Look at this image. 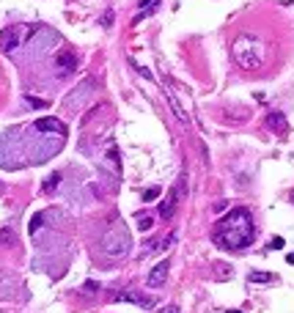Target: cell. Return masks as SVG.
Segmentation results:
<instances>
[{
	"label": "cell",
	"mask_w": 294,
	"mask_h": 313,
	"mask_svg": "<svg viewBox=\"0 0 294 313\" xmlns=\"http://www.w3.org/2000/svg\"><path fill=\"white\" fill-rule=\"evenodd\" d=\"M162 313H179V308H176V305H168V308H165Z\"/></svg>",
	"instance_id": "603a6c76"
},
{
	"label": "cell",
	"mask_w": 294,
	"mask_h": 313,
	"mask_svg": "<svg viewBox=\"0 0 294 313\" xmlns=\"http://www.w3.org/2000/svg\"><path fill=\"white\" fill-rule=\"evenodd\" d=\"M22 30L25 28H6L3 30V33H0V49H3V52H14L20 39H22Z\"/></svg>",
	"instance_id": "8992f818"
},
{
	"label": "cell",
	"mask_w": 294,
	"mask_h": 313,
	"mask_svg": "<svg viewBox=\"0 0 294 313\" xmlns=\"http://www.w3.org/2000/svg\"><path fill=\"white\" fill-rule=\"evenodd\" d=\"M272 275L270 272H250V283H270Z\"/></svg>",
	"instance_id": "9a60e30c"
},
{
	"label": "cell",
	"mask_w": 294,
	"mask_h": 313,
	"mask_svg": "<svg viewBox=\"0 0 294 313\" xmlns=\"http://www.w3.org/2000/svg\"><path fill=\"white\" fill-rule=\"evenodd\" d=\"M94 91H97V80H94V77H85L83 83H80L74 91H69V96L63 99L66 110H80V107L94 96Z\"/></svg>",
	"instance_id": "277c9868"
},
{
	"label": "cell",
	"mask_w": 294,
	"mask_h": 313,
	"mask_svg": "<svg viewBox=\"0 0 294 313\" xmlns=\"http://www.w3.org/2000/svg\"><path fill=\"white\" fill-rule=\"evenodd\" d=\"M55 69L61 72V74H72V72L77 69V55H74V52H58Z\"/></svg>",
	"instance_id": "ba28073f"
},
{
	"label": "cell",
	"mask_w": 294,
	"mask_h": 313,
	"mask_svg": "<svg viewBox=\"0 0 294 313\" xmlns=\"http://www.w3.org/2000/svg\"><path fill=\"white\" fill-rule=\"evenodd\" d=\"M33 129L36 132H52V135H58V138H66V126L58 119H39L33 124Z\"/></svg>",
	"instance_id": "52a82bcc"
},
{
	"label": "cell",
	"mask_w": 294,
	"mask_h": 313,
	"mask_svg": "<svg viewBox=\"0 0 294 313\" xmlns=\"http://www.w3.org/2000/svg\"><path fill=\"white\" fill-rule=\"evenodd\" d=\"M267 126H270L275 135H289V121L283 113H270V116H267Z\"/></svg>",
	"instance_id": "9c48e42d"
},
{
	"label": "cell",
	"mask_w": 294,
	"mask_h": 313,
	"mask_svg": "<svg viewBox=\"0 0 294 313\" xmlns=\"http://www.w3.org/2000/svg\"><path fill=\"white\" fill-rule=\"evenodd\" d=\"M85 291H99V283H94V280H88V283H85Z\"/></svg>",
	"instance_id": "44dd1931"
},
{
	"label": "cell",
	"mask_w": 294,
	"mask_h": 313,
	"mask_svg": "<svg viewBox=\"0 0 294 313\" xmlns=\"http://www.w3.org/2000/svg\"><path fill=\"white\" fill-rule=\"evenodd\" d=\"M0 244L14 247V244H17V231L14 228H3V231H0Z\"/></svg>",
	"instance_id": "5bb4252c"
},
{
	"label": "cell",
	"mask_w": 294,
	"mask_h": 313,
	"mask_svg": "<svg viewBox=\"0 0 294 313\" xmlns=\"http://www.w3.org/2000/svg\"><path fill=\"white\" fill-rule=\"evenodd\" d=\"M138 225H140V231H151V225H154V220L148 215H140L138 217Z\"/></svg>",
	"instance_id": "e0dca14e"
},
{
	"label": "cell",
	"mask_w": 294,
	"mask_h": 313,
	"mask_svg": "<svg viewBox=\"0 0 294 313\" xmlns=\"http://www.w3.org/2000/svg\"><path fill=\"white\" fill-rule=\"evenodd\" d=\"M228 313H242V311H228Z\"/></svg>",
	"instance_id": "cb8c5ba5"
},
{
	"label": "cell",
	"mask_w": 294,
	"mask_h": 313,
	"mask_svg": "<svg viewBox=\"0 0 294 313\" xmlns=\"http://www.w3.org/2000/svg\"><path fill=\"white\" fill-rule=\"evenodd\" d=\"M25 102L30 104V107H47L49 102H44V99H33V96H25Z\"/></svg>",
	"instance_id": "d6986e66"
},
{
	"label": "cell",
	"mask_w": 294,
	"mask_h": 313,
	"mask_svg": "<svg viewBox=\"0 0 294 313\" xmlns=\"http://www.w3.org/2000/svg\"><path fill=\"white\" fill-rule=\"evenodd\" d=\"M280 247H283V239H280V237H275L272 242L267 244V250H280Z\"/></svg>",
	"instance_id": "ffe728a7"
},
{
	"label": "cell",
	"mask_w": 294,
	"mask_h": 313,
	"mask_svg": "<svg viewBox=\"0 0 294 313\" xmlns=\"http://www.w3.org/2000/svg\"><path fill=\"white\" fill-rule=\"evenodd\" d=\"M212 239H215V244H220L225 250H245V247H250L253 239H256V223H253L250 212L245 206H237L234 212H228L215 225Z\"/></svg>",
	"instance_id": "6da1fadb"
},
{
	"label": "cell",
	"mask_w": 294,
	"mask_h": 313,
	"mask_svg": "<svg viewBox=\"0 0 294 313\" xmlns=\"http://www.w3.org/2000/svg\"><path fill=\"white\" fill-rule=\"evenodd\" d=\"M168 269H171V261H168V258H162L160 264H157L154 269L148 272V278H146V283L151 286V289H160V286L165 283V280H168Z\"/></svg>",
	"instance_id": "5b68a950"
},
{
	"label": "cell",
	"mask_w": 294,
	"mask_h": 313,
	"mask_svg": "<svg viewBox=\"0 0 294 313\" xmlns=\"http://www.w3.org/2000/svg\"><path fill=\"white\" fill-rule=\"evenodd\" d=\"M110 22H113V11H107L105 20H102V25H105V28H110Z\"/></svg>",
	"instance_id": "7402d4cb"
},
{
	"label": "cell",
	"mask_w": 294,
	"mask_h": 313,
	"mask_svg": "<svg viewBox=\"0 0 294 313\" xmlns=\"http://www.w3.org/2000/svg\"><path fill=\"white\" fill-rule=\"evenodd\" d=\"M102 162H105V168H107V170H113L116 176L121 173V165H119V148L113 146V143L107 146V154H105V160H102Z\"/></svg>",
	"instance_id": "4fadbf2b"
},
{
	"label": "cell",
	"mask_w": 294,
	"mask_h": 313,
	"mask_svg": "<svg viewBox=\"0 0 294 313\" xmlns=\"http://www.w3.org/2000/svg\"><path fill=\"white\" fill-rule=\"evenodd\" d=\"M176 203H179V195H176V190H171L168 198L160 203V217L162 220H171V217L176 215Z\"/></svg>",
	"instance_id": "8fae6325"
},
{
	"label": "cell",
	"mask_w": 294,
	"mask_h": 313,
	"mask_svg": "<svg viewBox=\"0 0 294 313\" xmlns=\"http://www.w3.org/2000/svg\"><path fill=\"white\" fill-rule=\"evenodd\" d=\"M231 52H234V61L245 72L261 69L267 61V44L261 42V36H256V33H242L237 42H234Z\"/></svg>",
	"instance_id": "7a4b0ae2"
},
{
	"label": "cell",
	"mask_w": 294,
	"mask_h": 313,
	"mask_svg": "<svg viewBox=\"0 0 294 313\" xmlns=\"http://www.w3.org/2000/svg\"><path fill=\"white\" fill-rule=\"evenodd\" d=\"M165 96H168V104H171V110H173V116L179 119V124H190V116L184 113V107L179 104V99H176V94H173V91H168Z\"/></svg>",
	"instance_id": "7c38bea8"
},
{
	"label": "cell",
	"mask_w": 294,
	"mask_h": 313,
	"mask_svg": "<svg viewBox=\"0 0 294 313\" xmlns=\"http://www.w3.org/2000/svg\"><path fill=\"white\" fill-rule=\"evenodd\" d=\"M129 247H132L129 228H126L124 223H113L110 228L105 231V237H102V253L113 256V258H121L129 253Z\"/></svg>",
	"instance_id": "3957f363"
},
{
	"label": "cell",
	"mask_w": 294,
	"mask_h": 313,
	"mask_svg": "<svg viewBox=\"0 0 294 313\" xmlns=\"http://www.w3.org/2000/svg\"><path fill=\"white\" fill-rule=\"evenodd\" d=\"M157 195H160V187H148L146 193H143V201H154Z\"/></svg>",
	"instance_id": "ac0fdd59"
},
{
	"label": "cell",
	"mask_w": 294,
	"mask_h": 313,
	"mask_svg": "<svg viewBox=\"0 0 294 313\" xmlns=\"http://www.w3.org/2000/svg\"><path fill=\"white\" fill-rule=\"evenodd\" d=\"M116 299L119 302H135L140 308H154V297H140L135 291H121V294H116Z\"/></svg>",
	"instance_id": "30bf717a"
},
{
	"label": "cell",
	"mask_w": 294,
	"mask_h": 313,
	"mask_svg": "<svg viewBox=\"0 0 294 313\" xmlns=\"http://www.w3.org/2000/svg\"><path fill=\"white\" fill-rule=\"evenodd\" d=\"M58 181H61V173H52V176H49L47 181H44V193H55Z\"/></svg>",
	"instance_id": "2e32d148"
}]
</instances>
